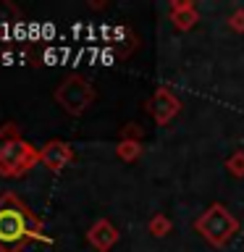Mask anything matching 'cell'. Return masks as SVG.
<instances>
[{
    "mask_svg": "<svg viewBox=\"0 0 244 252\" xmlns=\"http://www.w3.org/2000/svg\"><path fill=\"white\" fill-rule=\"evenodd\" d=\"M29 234V223L21 208H0V250L13 252L19 250L24 236Z\"/></svg>",
    "mask_w": 244,
    "mask_h": 252,
    "instance_id": "1",
    "label": "cell"
}]
</instances>
